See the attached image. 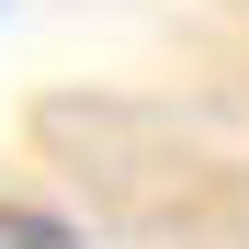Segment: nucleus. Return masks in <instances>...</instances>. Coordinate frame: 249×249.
<instances>
[{"label":"nucleus","mask_w":249,"mask_h":249,"mask_svg":"<svg viewBox=\"0 0 249 249\" xmlns=\"http://www.w3.org/2000/svg\"><path fill=\"white\" fill-rule=\"evenodd\" d=\"M0 249H79V227L46 204H0Z\"/></svg>","instance_id":"obj_1"}]
</instances>
